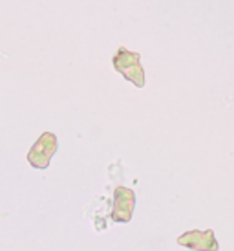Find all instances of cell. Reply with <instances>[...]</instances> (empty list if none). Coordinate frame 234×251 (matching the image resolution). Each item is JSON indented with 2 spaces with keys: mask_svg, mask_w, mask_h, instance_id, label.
<instances>
[{
  "mask_svg": "<svg viewBox=\"0 0 234 251\" xmlns=\"http://www.w3.org/2000/svg\"><path fill=\"white\" fill-rule=\"evenodd\" d=\"M112 64H114V70L119 72L126 81L136 84L138 88H143L146 84L145 70L141 66V53L130 51L124 46H121V48H117V53L112 59Z\"/></svg>",
  "mask_w": 234,
  "mask_h": 251,
  "instance_id": "6da1fadb",
  "label": "cell"
},
{
  "mask_svg": "<svg viewBox=\"0 0 234 251\" xmlns=\"http://www.w3.org/2000/svg\"><path fill=\"white\" fill-rule=\"evenodd\" d=\"M57 149H59V140L53 132H42L39 136V140L35 141L33 147L29 149L28 152V163L33 169H44L49 167V161L55 156Z\"/></svg>",
  "mask_w": 234,
  "mask_h": 251,
  "instance_id": "7a4b0ae2",
  "label": "cell"
},
{
  "mask_svg": "<svg viewBox=\"0 0 234 251\" xmlns=\"http://www.w3.org/2000/svg\"><path fill=\"white\" fill-rule=\"evenodd\" d=\"M136 209V193L128 187L119 185L114 191V207H112V220L117 224H128Z\"/></svg>",
  "mask_w": 234,
  "mask_h": 251,
  "instance_id": "3957f363",
  "label": "cell"
},
{
  "mask_svg": "<svg viewBox=\"0 0 234 251\" xmlns=\"http://www.w3.org/2000/svg\"><path fill=\"white\" fill-rule=\"evenodd\" d=\"M178 244L192 251H220V244H218L212 229L187 231V233L178 237Z\"/></svg>",
  "mask_w": 234,
  "mask_h": 251,
  "instance_id": "277c9868",
  "label": "cell"
}]
</instances>
